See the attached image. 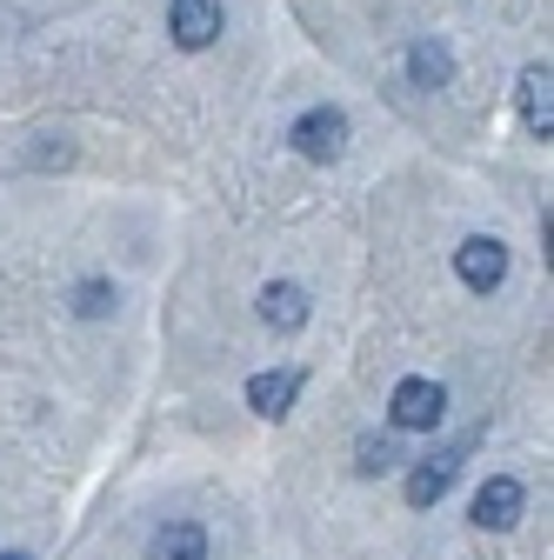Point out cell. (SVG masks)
I'll return each mask as SVG.
<instances>
[{"label": "cell", "instance_id": "cell-1", "mask_svg": "<svg viewBox=\"0 0 554 560\" xmlns=\"http://www.w3.org/2000/svg\"><path fill=\"white\" fill-rule=\"evenodd\" d=\"M454 273L468 280L474 294H495L501 280H508V247H501L495 234H474V241L454 247Z\"/></svg>", "mask_w": 554, "mask_h": 560}, {"label": "cell", "instance_id": "cell-2", "mask_svg": "<svg viewBox=\"0 0 554 560\" xmlns=\"http://www.w3.org/2000/svg\"><path fill=\"white\" fill-rule=\"evenodd\" d=\"M295 148L308 161H341V148H348V114L341 107H314L295 120Z\"/></svg>", "mask_w": 554, "mask_h": 560}, {"label": "cell", "instance_id": "cell-3", "mask_svg": "<svg viewBox=\"0 0 554 560\" xmlns=\"http://www.w3.org/2000/svg\"><path fill=\"white\" fill-rule=\"evenodd\" d=\"M388 413H394V428H407V434H414V428H441L448 394H441L435 381L414 374V381H401V387H394V407H388Z\"/></svg>", "mask_w": 554, "mask_h": 560}, {"label": "cell", "instance_id": "cell-4", "mask_svg": "<svg viewBox=\"0 0 554 560\" xmlns=\"http://www.w3.org/2000/svg\"><path fill=\"white\" fill-rule=\"evenodd\" d=\"M174 40L187 54L215 47L221 40V0H174Z\"/></svg>", "mask_w": 554, "mask_h": 560}, {"label": "cell", "instance_id": "cell-5", "mask_svg": "<svg viewBox=\"0 0 554 560\" xmlns=\"http://www.w3.org/2000/svg\"><path fill=\"white\" fill-rule=\"evenodd\" d=\"M521 480H488V487H481V494H474V527H488V534H508L515 521H521Z\"/></svg>", "mask_w": 554, "mask_h": 560}, {"label": "cell", "instance_id": "cell-6", "mask_svg": "<svg viewBox=\"0 0 554 560\" xmlns=\"http://www.w3.org/2000/svg\"><path fill=\"white\" fill-rule=\"evenodd\" d=\"M521 120H528V133H541V140L554 133V74H547V60L521 74Z\"/></svg>", "mask_w": 554, "mask_h": 560}, {"label": "cell", "instance_id": "cell-7", "mask_svg": "<svg viewBox=\"0 0 554 560\" xmlns=\"http://www.w3.org/2000/svg\"><path fill=\"white\" fill-rule=\"evenodd\" d=\"M261 320L281 327V334L308 327V294L295 288V280H274V288H261Z\"/></svg>", "mask_w": 554, "mask_h": 560}, {"label": "cell", "instance_id": "cell-8", "mask_svg": "<svg viewBox=\"0 0 554 560\" xmlns=\"http://www.w3.org/2000/svg\"><path fill=\"white\" fill-rule=\"evenodd\" d=\"M295 394H301V374H254V381H247V407H254L261 420H281V413L295 407Z\"/></svg>", "mask_w": 554, "mask_h": 560}, {"label": "cell", "instance_id": "cell-9", "mask_svg": "<svg viewBox=\"0 0 554 560\" xmlns=\"http://www.w3.org/2000/svg\"><path fill=\"white\" fill-rule=\"evenodd\" d=\"M454 467H461V454H435V460H422V467L407 474V501H414V508H435L448 487H454Z\"/></svg>", "mask_w": 554, "mask_h": 560}, {"label": "cell", "instance_id": "cell-10", "mask_svg": "<svg viewBox=\"0 0 554 560\" xmlns=\"http://www.w3.org/2000/svg\"><path fill=\"white\" fill-rule=\"evenodd\" d=\"M148 560H207V534L194 521H168L154 540H148Z\"/></svg>", "mask_w": 554, "mask_h": 560}, {"label": "cell", "instance_id": "cell-11", "mask_svg": "<svg viewBox=\"0 0 554 560\" xmlns=\"http://www.w3.org/2000/svg\"><path fill=\"white\" fill-rule=\"evenodd\" d=\"M407 74H414V88H448V74H454V54H448L441 40H414V54H407Z\"/></svg>", "mask_w": 554, "mask_h": 560}, {"label": "cell", "instance_id": "cell-12", "mask_svg": "<svg viewBox=\"0 0 554 560\" xmlns=\"http://www.w3.org/2000/svg\"><path fill=\"white\" fill-rule=\"evenodd\" d=\"M394 460H401V454H394L388 441H361V474H388Z\"/></svg>", "mask_w": 554, "mask_h": 560}, {"label": "cell", "instance_id": "cell-13", "mask_svg": "<svg viewBox=\"0 0 554 560\" xmlns=\"http://www.w3.org/2000/svg\"><path fill=\"white\" fill-rule=\"evenodd\" d=\"M81 314H107V288H88L81 294Z\"/></svg>", "mask_w": 554, "mask_h": 560}, {"label": "cell", "instance_id": "cell-14", "mask_svg": "<svg viewBox=\"0 0 554 560\" xmlns=\"http://www.w3.org/2000/svg\"><path fill=\"white\" fill-rule=\"evenodd\" d=\"M0 560H27V553H0Z\"/></svg>", "mask_w": 554, "mask_h": 560}]
</instances>
